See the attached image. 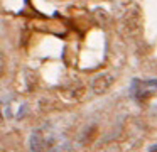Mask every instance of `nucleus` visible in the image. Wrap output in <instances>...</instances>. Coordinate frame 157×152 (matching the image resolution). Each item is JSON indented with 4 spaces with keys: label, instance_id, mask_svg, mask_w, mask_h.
Listing matches in <instances>:
<instances>
[{
    "label": "nucleus",
    "instance_id": "nucleus-2",
    "mask_svg": "<svg viewBox=\"0 0 157 152\" xmlns=\"http://www.w3.org/2000/svg\"><path fill=\"white\" fill-rule=\"evenodd\" d=\"M29 147L31 152H44V138L41 134H32L31 140H29Z\"/></svg>",
    "mask_w": 157,
    "mask_h": 152
},
{
    "label": "nucleus",
    "instance_id": "nucleus-3",
    "mask_svg": "<svg viewBox=\"0 0 157 152\" xmlns=\"http://www.w3.org/2000/svg\"><path fill=\"white\" fill-rule=\"evenodd\" d=\"M150 152H157V147H150Z\"/></svg>",
    "mask_w": 157,
    "mask_h": 152
},
{
    "label": "nucleus",
    "instance_id": "nucleus-1",
    "mask_svg": "<svg viewBox=\"0 0 157 152\" xmlns=\"http://www.w3.org/2000/svg\"><path fill=\"white\" fill-rule=\"evenodd\" d=\"M112 83H113L112 76H100V78H96L95 83H93V91H95L96 95H101L112 86Z\"/></svg>",
    "mask_w": 157,
    "mask_h": 152
}]
</instances>
